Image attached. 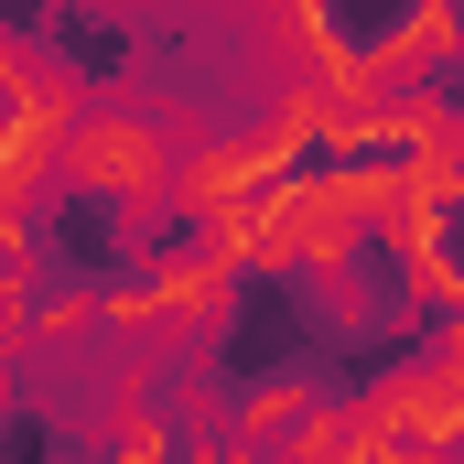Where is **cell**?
I'll list each match as a JSON object with an SVG mask.
<instances>
[{
    "instance_id": "cell-1",
    "label": "cell",
    "mask_w": 464,
    "mask_h": 464,
    "mask_svg": "<svg viewBox=\"0 0 464 464\" xmlns=\"http://www.w3.org/2000/svg\"><path fill=\"white\" fill-rule=\"evenodd\" d=\"M173 151H184L173 119L130 109V98H87V109L65 119V140H54V184L65 195H98L119 227H151L162 195H173Z\"/></svg>"
}]
</instances>
